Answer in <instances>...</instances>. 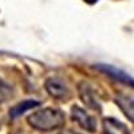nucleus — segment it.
Masks as SVG:
<instances>
[{
    "mask_svg": "<svg viewBox=\"0 0 134 134\" xmlns=\"http://www.w3.org/2000/svg\"><path fill=\"white\" fill-rule=\"evenodd\" d=\"M28 124L36 130L40 131H51L55 129H59L66 124V115L62 110L46 107L40 109L35 113H32L28 117Z\"/></svg>",
    "mask_w": 134,
    "mask_h": 134,
    "instance_id": "obj_1",
    "label": "nucleus"
},
{
    "mask_svg": "<svg viewBox=\"0 0 134 134\" xmlns=\"http://www.w3.org/2000/svg\"><path fill=\"white\" fill-rule=\"evenodd\" d=\"M95 69L102 71L105 75H107L109 78H111V79H114L119 83H125V85L134 88V78L131 75H129L126 71L121 70V69H117V67L111 66V64H102V63L97 64Z\"/></svg>",
    "mask_w": 134,
    "mask_h": 134,
    "instance_id": "obj_2",
    "label": "nucleus"
},
{
    "mask_svg": "<svg viewBox=\"0 0 134 134\" xmlns=\"http://www.w3.org/2000/svg\"><path fill=\"white\" fill-rule=\"evenodd\" d=\"M71 118L74 122H76L81 127L88 130V131H95L97 129V119L90 115L86 110H83L82 107L74 105L71 107Z\"/></svg>",
    "mask_w": 134,
    "mask_h": 134,
    "instance_id": "obj_3",
    "label": "nucleus"
},
{
    "mask_svg": "<svg viewBox=\"0 0 134 134\" xmlns=\"http://www.w3.org/2000/svg\"><path fill=\"white\" fill-rule=\"evenodd\" d=\"M44 87H46L47 93L55 99L66 100V99L70 98L69 87H67L60 79H58V78H48V79L46 81Z\"/></svg>",
    "mask_w": 134,
    "mask_h": 134,
    "instance_id": "obj_4",
    "label": "nucleus"
},
{
    "mask_svg": "<svg viewBox=\"0 0 134 134\" xmlns=\"http://www.w3.org/2000/svg\"><path fill=\"white\" fill-rule=\"evenodd\" d=\"M78 91H79V97L82 99V102L93 110H98L100 111V105L98 102V99L95 97V93L91 88V86L87 82H81L78 86Z\"/></svg>",
    "mask_w": 134,
    "mask_h": 134,
    "instance_id": "obj_5",
    "label": "nucleus"
},
{
    "mask_svg": "<svg viewBox=\"0 0 134 134\" xmlns=\"http://www.w3.org/2000/svg\"><path fill=\"white\" fill-rule=\"evenodd\" d=\"M103 130L102 134H129V129L121 121L109 117L103 119Z\"/></svg>",
    "mask_w": 134,
    "mask_h": 134,
    "instance_id": "obj_6",
    "label": "nucleus"
},
{
    "mask_svg": "<svg viewBox=\"0 0 134 134\" xmlns=\"http://www.w3.org/2000/svg\"><path fill=\"white\" fill-rule=\"evenodd\" d=\"M115 102L119 109L131 122H134V98L129 95H118L115 98Z\"/></svg>",
    "mask_w": 134,
    "mask_h": 134,
    "instance_id": "obj_7",
    "label": "nucleus"
},
{
    "mask_svg": "<svg viewBox=\"0 0 134 134\" xmlns=\"http://www.w3.org/2000/svg\"><path fill=\"white\" fill-rule=\"evenodd\" d=\"M36 106H39L38 100H34V99L23 100V102L18 103L16 106H14L12 109L9 110V117H11V118H18V117H20L21 114H24L26 111L31 110L32 107H36Z\"/></svg>",
    "mask_w": 134,
    "mask_h": 134,
    "instance_id": "obj_8",
    "label": "nucleus"
},
{
    "mask_svg": "<svg viewBox=\"0 0 134 134\" xmlns=\"http://www.w3.org/2000/svg\"><path fill=\"white\" fill-rule=\"evenodd\" d=\"M12 95V88L0 78V102H5Z\"/></svg>",
    "mask_w": 134,
    "mask_h": 134,
    "instance_id": "obj_9",
    "label": "nucleus"
},
{
    "mask_svg": "<svg viewBox=\"0 0 134 134\" xmlns=\"http://www.w3.org/2000/svg\"><path fill=\"white\" fill-rule=\"evenodd\" d=\"M58 134H81V133H76V131H72V130H64V131L58 133Z\"/></svg>",
    "mask_w": 134,
    "mask_h": 134,
    "instance_id": "obj_10",
    "label": "nucleus"
},
{
    "mask_svg": "<svg viewBox=\"0 0 134 134\" xmlns=\"http://www.w3.org/2000/svg\"><path fill=\"white\" fill-rule=\"evenodd\" d=\"M85 2H87V3H90V4H93V3H97L98 0H85Z\"/></svg>",
    "mask_w": 134,
    "mask_h": 134,
    "instance_id": "obj_11",
    "label": "nucleus"
}]
</instances>
